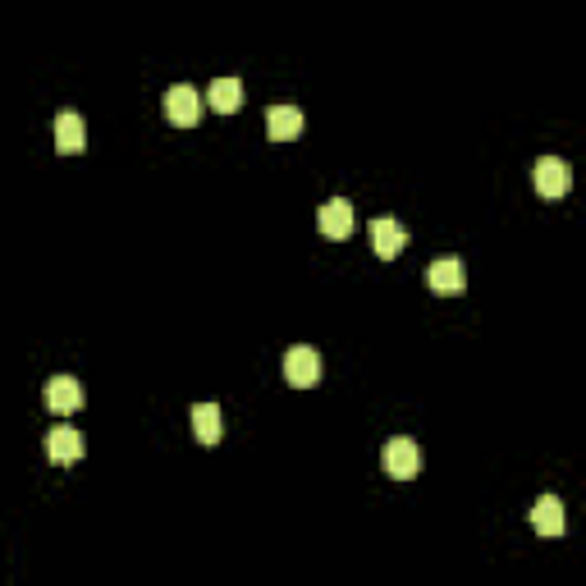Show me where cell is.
I'll list each match as a JSON object with an SVG mask.
<instances>
[{
    "label": "cell",
    "instance_id": "cell-1",
    "mask_svg": "<svg viewBox=\"0 0 586 586\" xmlns=\"http://www.w3.org/2000/svg\"><path fill=\"white\" fill-rule=\"evenodd\" d=\"M380 463H385V472H390L394 481H413L417 472H422V449H417V440H408V435H394L390 445H385V454H380Z\"/></svg>",
    "mask_w": 586,
    "mask_h": 586
},
{
    "label": "cell",
    "instance_id": "cell-2",
    "mask_svg": "<svg viewBox=\"0 0 586 586\" xmlns=\"http://www.w3.org/2000/svg\"><path fill=\"white\" fill-rule=\"evenodd\" d=\"M165 120H170L174 129H193V124L202 120V97H197V87L179 83L165 92Z\"/></svg>",
    "mask_w": 586,
    "mask_h": 586
},
{
    "label": "cell",
    "instance_id": "cell-3",
    "mask_svg": "<svg viewBox=\"0 0 586 586\" xmlns=\"http://www.w3.org/2000/svg\"><path fill=\"white\" fill-rule=\"evenodd\" d=\"M284 380H289L293 390H312L316 380H321V358H316V348L298 344L284 353Z\"/></svg>",
    "mask_w": 586,
    "mask_h": 586
},
{
    "label": "cell",
    "instance_id": "cell-4",
    "mask_svg": "<svg viewBox=\"0 0 586 586\" xmlns=\"http://www.w3.org/2000/svg\"><path fill=\"white\" fill-rule=\"evenodd\" d=\"M371 248H376L380 261H394L403 248H408V229H403L394 216H376L371 220Z\"/></svg>",
    "mask_w": 586,
    "mask_h": 586
},
{
    "label": "cell",
    "instance_id": "cell-5",
    "mask_svg": "<svg viewBox=\"0 0 586 586\" xmlns=\"http://www.w3.org/2000/svg\"><path fill=\"white\" fill-rule=\"evenodd\" d=\"M532 179H536V193L541 197H564L568 188H573V170H568L559 156H541Z\"/></svg>",
    "mask_w": 586,
    "mask_h": 586
},
{
    "label": "cell",
    "instance_id": "cell-6",
    "mask_svg": "<svg viewBox=\"0 0 586 586\" xmlns=\"http://www.w3.org/2000/svg\"><path fill=\"white\" fill-rule=\"evenodd\" d=\"M426 284H431V293H445V298H454V293L467 289V271L458 257H440L431 261V271H426Z\"/></svg>",
    "mask_w": 586,
    "mask_h": 586
},
{
    "label": "cell",
    "instance_id": "cell-7",
    "mask_svg": "<svg viewBox=\"0 0 586 586\" xmlns=\"http://www.w3.org/2000/svg\"><path fill=\"white\" fill-rule=\"evenodd\" d=\"M87 147V124L78 110H60L55 115V152H65V156H78Z\"/></svg>",
    "mask_w": 586,
    "mask_h": 586
},
{
    "label": "cell",
    "instance_id": "cell-8",
    "mask_svg": "<svg viewBox=\"0 0 586 586\" xmlns=\"http://www.w3.org/2000/svg\"><path fill=\"white\" fill-rule=\"evenodd\" d=\"M46 408H51V413H60V417L78 413V408H83V385H78L74 376L46 380Z\"/></svg>",
    "mask_w": 586,
    "mask_h": 586
},
{
    "label": "cell",
    "instance_id": "cell-9",
    "mask_svg": "<svg viewBox=\"0 0 586 586\" xmlns=\"http://www.w3.org/2000/svg\"><path fill=\"white\" fill-rule=\"evenodd\" d=\"M316 225H321V234H326V239H348V234H353V202L330 197L326 207L316 211Z\"/></svg>",
    "mask_w": 586,
    "mask_h": 586
},
{
    "label": "cell",
    "instance_id": "cell-10",
    "mask_svg": "<svg viewBox=\"0 0 586 586\" xmlns=\"http://www.w3.org/2000/svg\"><path fill=\"white\" fill-rule=\"evenodd\" d=\"M83 435L74 431V426H55L51 435H46V454H51V463H60V467H69V463H78L83 458Z\"/></svg>",
    "mask_w": 586,
    "mask_h": 586
},
{
    "label": "cell",
    "instance_id": "cell-11",
    "mask_svg": "<svg viewBox=\"0 0 586 586\" xmlns=\"http://www.w3.org/2000/svg\"><path fill=\"white\" fill-rule=\"evenodd\" d=\"M266 133H271V142H293L298 133H303V110L298 106H271L266 110Z\"/></svg>",
    "mask_w": 586,
    "mask_h": 586
},
{
    "label": "cell",
    "instance_id": "cell-12",
    "mask_svg": "<svg viewBox=\"0 0 586 586\" xmlns=\"http://www.w3.org/2000/svg\"><path fill=\"white\" fill-rule=\"evenodd\" d=\"M193 435H197V445H220V435H225L220 403H197L193 408Z\"/></svg>",
    "mask_w": 586,
    "mask_h": 586
},
{
    "label": "cell",
    "instance_id": "cell-13",
    "mask_svg": "<svg viewBox=\"0 0 586 586\" xmlns=\"http://www.w3.org/2000/svg\"><path fill=\"white\" fill-rule=\"evenodd\" d=\"M532 527L541 536H564V504L554 500V495H541L532 504Z\"/></svg>",
    "mask_w": 586,
    "mask_h": 586
},
{
    "label": "cell",
    "instance_id": "cell-14",
    "mask_svg": "<svg viewBox=\"0 0 586 586\" xmlns=\"http://www.w3.org/2000/svg\"><path fill=\"white\" fill-rule=\"evenodd\" d=\"M207 101H211V110H220V115H234V110L243 106V83L239 78H216V83L207 87Z\"/></svg>",
    "mask_w": 586,
    "mask_h": 586
}]
</instances>
